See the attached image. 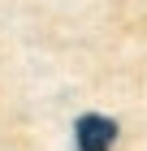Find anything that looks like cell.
Here are the masks:
<instances>
[{
	"label": "cell",
	"mask_w": 147,
	"mask_h": 151,
	"mask_svg": "<svg viewBox=\"0 0 147 151\" xmlns=\"http://www.w3.org/2000/svg\"><path fill=\"white\" fill-rule=\"evenodd\" d=\"M117 142V125L108 116H82L78 121V151H108Z\"/></svg>",
	"instance_id": "6da1fadb"
}]
</instances>
